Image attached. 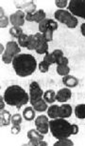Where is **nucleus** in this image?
I'll use <instances>...</instances> for the list:
<instances>
[{"label": "nucleus", "instance_id": "18", "mask_svg": "<svg viewBox=\"0 0 85 146\" xmlns=\"http://www.w3.org/2000/svg\"><path fill=\"white\" fill-rule=\"evenodd\" d=\"M59 107L58 105H52L47 109V115L48 117L52 118V119H55V118L59 117Z\"/></svg>", "mask_w": 85, "mask_h": 146}, {"label": "nucleus", "instance_id": "36", "mask_svg": "<svg viewBox=\"0 0 85 146\" xmlns=\"http://www.w3.org/2000/svg\"><path fill=\"white\" fill-rule=\"evenodd\" d=\"M68 58L67 57H65V56H62V57H61L59 60H58V62L56 63V64H58V66H67L68 65Z\"/></svg>", "mask_w": 85, "mask_h": 146}, {"label": "nucleus", "instance_id": "3", "mask_svg": "<svg viewBox=\"0 0 85 146\" xmlns=\"http://www.w3.org/2000/svg\"><path fill=\"white\" fill-rule=\"evenodd\" d=\"M4 100L8 105L15 106L19 110L22 106L29 102V96L21 86L12 85L8 87L4 93Z\"/></svg>", "mask_w": 85, "mask_h": 146}, {"label": "nucleus", "instance_id": "32", "mask_svg": "<svg viewBox=\"0 0 85 146\" xmlns=\"http://www.w3.org/2000/svg\"><path fill=\"white\" fill-rule=\"evenodd\" d=\"M53 33H54V30L49 28V29L46 30L45 33H43V34L47 42H49V41H51L52 39H53Z\"/></svg>", "mask_w": 85, "mask_h": 146}, {"label": "nucleus", "instance_id": "17", "mask_svg": "<svg viewBox=\"0 0 85 146\" xmlns=\"http://www.w3.org/2000/svg\"><path fill=\"white\" fill-rule=\"evenodd\" d=\"M23 117H25V119L27 121H30L32 119H34L35 110L33 107H26L23 112Z\"/></svg>", "mask_w": 85, "mask_h": 146}, {"label": "nucleus", "instance_id": "13", "mask_svg": "<svg viewBox=\"0 0 85 146\" xmlns=\"http://www.w3.org/2000/svg\"><path fill=\"white\" fill-rule=\"evenodd\" d=\"M72 107L69 104H62L59 107V117L67 118L70 117L72 115Z\"/></svg>", "mask_w": 85, "mask_h": 146}, {"label": "nucleus", "instance_id": "31", "mask_svg": "<svg viewBox=\"0 0 85 146\" xmlns=\"http://www.w3.org/2000/svg\"><path fill=\"white\" fill-rule=\"evenodd\" d=\"M51 54H52V57H53L55 63H57L61 57L64 56V53H62V51L61 50H55L53 53H51Z\"/></svg>", "mask_w": 85, "mask_h": 146}, {"label": "nucleus", "instance_id": "10", "mask_svg": "<svg viewBox=\"0 0 85 146\" xmlns=\"http://www.w3.org/2000/svg\"><path fill=\"white\" fill-rule=\"evenodd\" d=\"M26 15L23 11H17L16 13L10 15V22L12 24L13 27H21L25 24Z\"/></svg>", "mask_w": 85, "mask_h": 146}, {"label": "nucleus", "instance_id": "19", "mask_svg": "<svg viewBox=\"0 0 85 146\" xmlns=\"http://www.w3.org/2000/svg\"><path fill=\"white\" fill-rule=\"evenodd\" d=\"M27 137L29 139H43V135L41 134L38 130H34V129H31L27 132Z\"/></svg>", "mask_w": 85, "mask_h": 146}, {"label": "nucleus", "instance_id": "22", "mask_svg": "<svg viewBox=\"0 0 85 146\" xmlns=\"http://www.w3.org/2000/svg\"><path fill=\"white\" fill-rule=\"evenodd\" d=\"M0 12H1V17H0V28L1 29H4L6 28V27H8V25H9V22H10V18L7 17L6 15H5L4 13V10L0 9Z\"/></svg>", "mask_w": 85, "mask_h": 146}, {"label": "nucleus", "instance_id": "40", "mask_svg": "<svg viewBox=\"0 0 85 146\" xmlns=\"http://www.w3.org/2000/svg\"><path fill=\"white\" fill-rule=\"evenodd\" d=\"M80 31H81V34H82V35H83V36L85 37V23H82V24H81Z\"/></svg>", "mask_w": 85, "mask_h": 146}, {"label": "nucleus", "instance_id": "11", "mask_svg": "<svg viewBox=\"0 0 85 146\" xmlns=\"http://www.w3.org/2000/svg\"><path fill=\"white\" fill-rule=\"evenodd\" d=\"M72 96V92L68 88H64V89L59 90L56 93V100L59 102H66L67 100H69Z\"/></svg>", "mask_w": 85, "mask_h": 146}, {"label": "nucleus", "instance_id": "8", "mask_svg": "<svg viewBox=\"0 0 85 146\" xmlns=\"http://www.w3.org/2000/svg\"><path fill=\"white\" fill-rule=\"evenodd\" d=\"M35 38H36V49L35 52L38 54H43L48 53V42L46 41V39L43 36V35L42 33H37L35 34Z\"/></svg>", "mask_w": 85, "mask_h": 146}, {"label": "nucleus", "instance_id": "38", "mask_svg": "<svg viewBox=\"0 0 85 146\" xmlns=\"http://www.w3.org/2000/svg\"><path fill=\"white\" fill-rule=\"evenodd\" d=\"M21 132V127L20 125H12V135H18Z\"/></svg>", "mask_w": 85, "mask_h": 146}, {"label": "nucleus", "instance_id": "35", "mask_svg": "<svg viewBox=\"0 0 85 146\" xmlns=\"http://www.w3.org/2000/svg\"><path fill=\"white\" fill-rule=\"evenodd\" d=\"M55 4H56V6L58 8L62 10L64 8H65L68 5V2L66 0H56V1H55Z\"/></svg>", "mask_w": 85, "mask_h": 146}, {"label": "nucleus", "instance_id": "33", "mask_svg": "<svg viewBox=\"0 0 85 146\" xmlns=\"http://www.w3.org/2000/svg\"><path fill=\"white\" fill-rule=\"evenodd\" d=\"M47 21H48V18H45V20H43L41 23H39V30H40V33H43L46 32V29H47Z\"/></svg>", "mask_w": 85, "mask_h": 146}, {"label": "nucleus", "instance_id": "9", "mask_svg": "<svg viewBox=\"0 0 85 146\" xmlns=\"http://www.w3.org/2000/svg\"><path fill=\"white\" fill-rule=\"evenodd\" d=\"M35 125H36L37 130L39 131L41 134L45 135L48 133L49 121H48L46 115H39V117L35 119Z\"/></svg>", "mask_w": 85, "mask_h": 146}, {"label": "nucleus", "instance_id": "25", "mask_svg": "<svg viewBox=\"0 0 85 146\" xmlns=\"http://www.w3.org/2000/svg\"><path fill=\"white\" fill-rule=\"evenodd\" d=\"M57 73L62 76H68L70 73V68L68 67V66H61L60 65L57 67Z\"/></svg>", "mask_w": 85, "mask_h": 146}, {"label": "nucleus", "instance_id": "5", "mask_svg": "<svg viewBox=\"0 0 85 146\" xmlns=\"http://www.w3.org/2000/svg\"><path fill=\"white\" fill-rule=\"evenodd\" d=\"M21 52V49L19 47V44L15 41H9L6 45V50L5 53L2 54V60L6 64L12 63L13 58L18 56Z\"/></svg>", "mask_w": 85, "mask_h": 146}, {"label": "nucleus", "instance_id": "1", "mask_svg": "<svg viewBox=\"0 0 85 146\" xmlns=\"http://www.w3.org/2000/svg\"><path fill=\"white\" fill-rule=\"evenodd\" d=\"M12 67L16 75L26 78L32 75L36 70L37 61L35 57L29 54H19L12 60Z\"/></svg>", "mask_w": 85, "mask_h": 146}, {"label": "nucleus", "instance_id": "6", "mask_svg": "<svg viewBox=\"0 0 85 146\" xmlns=\"http://www.w3.org/2000/svg\"><path fill=\"white\" fill-rule=\"evenodd\" d=\"M68 10L74 16L85 19V0H71Z\"/></svg>", "mask_w": 85, "mask_h": 146}, {"label": "nucleus", "instance_id": "39", "mask_svg": "<svg viewBox=\"0 0 85 146\" xmlns=\"http://www.w3.org/2000/svg\"><path fill=\"white\" fill-rule=\"evenodd\" d=\"M5 108V100H4V98L0 96V110H4Z\"/></svg>", "mask_w": 85, "mask_h": 146}, {"label": "nucleus", "instance_id": "27", "mask_svg": "<svg viewBox=\"0 0 85 146\" xmlns=\"http://www.w3.org/2000/svg\"><path fill=\"white\" fill-rule=\"evenodd\" d=\"M15 6L18 9H25L26 10L29 5H31L32 3H34L33 1H15Z\"/></svg>", "mask_w": 85, "mask_h": 146}, {"label": "nucleus", "instance_id": "14", "mask_svg": "<svg viewBox=\"0 0 85 146\" xmlns=\"http://www.w3.org/2000/svg\"><path fill=\"white\" fill-rule=\"evenodd\" d=\"M12 115L10 114L9 111L2 110L1 115H0V125H1V127L10 125V123H12Z\"/></svg>", "mask_w": 85, "mask_h": 146}, {"label": "nucleus", "instance_id": "34", "mask_svg": "<svg viewBox=\"0 0 85 146\" xmlns=\"http://www.w3.org/2000/svg\"><path fill=\"white\" fill-rule=\"evenodd\" d=\"M25 12H26V15H34V13L37 12L36 5H35L34 3H32L31 5H29V6L25 10Z\"/></svg>", "mask_w": 85, "mask_h": 146}, {"label": "nucleus", "instance_id": "41", "mask_svg": "<svg viewBox=\"0 0 85 146\" xmlns=\"http://www.w3.org/2000/svg\"><path fill=\"white\" fill-rule=\"evenodd\" d=\"M5 50H6V49H4V47H3V45H0V54H1V56H2V54H4L5 53Z\"/></svg>", "mask_w": 85, "mask_h": 146}, {"label": "nucleus", "instance_id": "12", "mask_svg": "<svg viewBox=\"0 0 85 146\" xmlns=\"http://www.w3.org/2000/svg\"><path fill=\"white\" fill-rule=\"evenodd\" d=\"M45 19V13L43 10H39L37 11L34 15H26V20L29 22H37L38 24L41 23L43 20Z\"/></svg>", "mask_w": 85, "mask_h": 146}, {"label": "nucleus", "instance_id": "28", "mask_svg": "<svg viewBox=\"0 0 85 146\" xmlns=\"http://www.w3.org/2000/svg\"><path fill=\"white\" fill-rule=\"evenodd\" d=\"M27 146H46L47 143L41 139H29V142L26 144Z\"/></svg>", "mask_w": 85, "mask_h": 146}, {"label": "nucleus", "instance_id": "7", "mask_svg": "<svg viewBox=\"0 0 85 146\" xmlns=\"http://www.w3.org/2000/svg\"><path fill=\"white\" fill-rule=\"evenodd\" d=\"M43 92L42 88L36 81H32L29 84V101H30V103L34 105L39 100H43Z\"/></svg>", "mask_w": 85, "mask_h": 146}, {"label": "nucleus", "instance_id": "30", "mask_svg": "<svg viewBox=\"0 0 85 146\" xmlns=\"http://www.w3.org/2000/svg\"><path fill=\"white\" fill-rule=\"evenodd\" d=\"M22 123V115L20 114H15L12 117V125H20Z\"/></svg>", "mask_w": 85, "mask_h": 146}, {"label": "nucleus", "instance_id": "24", "mask_svg": "<svg viewBox=\"0 0 85 146\" xmlns=\"http://www.w3.org/2000/svg\"><path fill=\"white\" fill-rule=\"evenodd\" d=\"M73 145L74 142L71 139H68V137L59 139L58 141L54 143V146H73Z\"/></svg>", "mask_w": 85, "mask_h": 146}, {"label": "nucleus", "instance_id": "21", "mask_svg": "<svg viewBox=\"0 0 85 146\" xmlns=\"http://www.w3.org/2000/svg\"><path fill=\"white\" fill-rule=\"evenodd\" d=\"M75 115L77 117L80 118V119L85 118V104H79V105L76 106Z\"/></svg>", "mask_w": 85, "mask_h": 146}, {"label": "nucleus", "instance_id": "20", "mask_svg": "<svg viewBox=\"0 0 85 146\" xmlns=\"http://www.w3.org/2000/svg\"><path fill=\"white\" fill-rule=\"evenodd\" d=\"M32 107L37 112H45V110H47V103L45 102V100H41L35 103L34 105H32Z\"/></svg>", "mask_w": 85, "mask_h": 146}, {"label": "nucleus", "instance_id": "15", "mask_svg": "<svg viewBox=\"0 0 85 146\" xmlns=\"http://www.w3.org/2000/svg\"><path fill=\"white\" fill-rule=\"evenodd\" d=\"M62 82H64V84L68 88H74V87L78 86V84H79L78 78L73 76H69V75L62 78Z\"/></svg>", "mask_w": 85, "mask_h": 146}, {"label": "nucleus", "instance_id": "37", "mask_svg": "<svg viewBox=\"0 0 85 146\" xmlns=\"http://www.w3.org/2000/svg\"><path fill=\"white\" fill-rule=\"evenodd\" d=\"M43 60L46 62H48L49 64H54L55 61H54V59H53V57H52V54H49V53H46L45 54V57H43Z\"/></svg>", "mask_w": 85, "mask_h": 146}, {"label": "nucleus", "instance_id": "4", "mask_svg": "<svg viewBox=\"0 0 85 146\" xmlns=\"http://www.w3.org/2000/svg\"><path fill=\"white\" fill-rule=\"evenodd\" d=\"M55 18L59 22L65 24L69 29H74L78 26L79 20L76 16H74L69 11L65 10H58L54 13Z\"/></svg>", "mask_w": 85, "mask_h": 146}, {"label": "nucleus", "instance_id": "16", "mask_svg": "<svg viewBox=\"0 0 85 146\" xmlns=\"http://www.w3.org/2000/svg\"><path fill=\"white\" fill-rule=\"evenodd\" d=\"M43 98L45 100L46 103L52 104L55 102V100H56V93H55L53 90H47L46 92L43 93Z\"/></svg>", "mask_w": 85, "mask_h": 146}, {"label": "nucleus", "instance_id": "23", "mask_svg": "<svg viewBox=\"0 0 85 146\" xmlns=\"http://www.w3.org/2000/svg\"><path fill=\"white\" fill-rule=\"evenodd\" d=\"M23 30H22L21 27H12L10 29V35H12L13 37H16L18 39L19 37L23 35Z\"/></svg>", "mask_w": 85, "mask_h": 146}, {"label": "nucleus", "instance_id": "29", "mask_svg": "<svg viewBox=\"0 0 85 146\" xmlns=\"http://www.w3.org/2000/svg\"><path fill=\"white\" fill-rule=\"evenodd\" d=\"M49 66H50V64H49L48 62L43 60V61L40 62V64H39V70H40V72H42V73H47L49 70Z\"/></svg>", "mask_w": 85, "mask_h": 146}, {"label": "nucleus", "instance_id": "2", "mask_svg": "<svg viewBox=\"0 0 85 146\" xmlns=\"http://www.w3.org/2000/svg\"><path fill=\"white\" fill-rule=\"evenodd\" d=\"M49 129L52 136L57 139H66L72 135L79 133V126L76 124H70L64 118H55L49 121Z\"/></svg>", "mask_w": 85, "mask_h": 146}, {"label": "nucleus", "instance_id": "26", "mask_svg": "<svg viewBox=\"0 0 85 146\" xmlns=\"http://www.w3.org/2000/svg\"><path fill=\"white\" fill-rule=\"evenodd\" d=\"M29 35H27L26 34H23L20 37L18 38V44L20 47H24V48H27V44H29Z\"/></svg>", "mask_w": 85, "mask_h": 146}]
</instances>
